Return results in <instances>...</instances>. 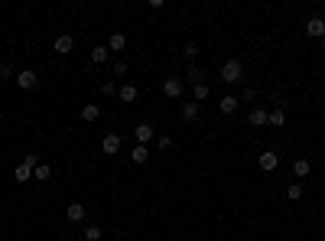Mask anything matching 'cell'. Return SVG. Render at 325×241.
Instances as JSON below:
<instances>
[{
	"instance_id": "1",
	"label": "cell",
	"mask_w": 325,
	"mask_h": 241,
	"mask_svg": "<svg viewBox=\"0 0 325 241\" xmlns=\"http://www.w3.org/2000/svg\"><path fill=\"white\" fill-rule=\"evenodd\" d=\"M241 75H244V66H241V59H228L225 66H221V82H225V85H238Z\"/></svg>"
},
{
	"instance_id": "2",
	"label": "cell",
	"mask_w": 325,
	"mask_h": 241,
	"mask_svg": "<svg viewBox=\"0 0 325 241\" xmlns=\"http://www.w3.org/2000/svg\"><path fill=\"white\" fill-rule=\"evenodd\" d=\"M162 95H166V98H179V95H182V78L179 75L162 78Z\"/></svg>"
},
{
	"instance_id": "3",
	"label": "cell",
	"mask_w": 325,
	"mask_h": 241,
	"mask_svg": "<svg viewBox=\"0 0 325 241\" xmlns=\"http://www.w3.org/2000/svg\"><path fill=\"white\" fill-rule=\"evenodd\" d=\"M306 36H312V39H322L325 36V20L322 17H309V20H306Z\"/></svg>"
},
{
	"instance_id": "4",
	"label": "cell",
	"mask_w": 325,
	"mask_h": 241,
	"mask_svg": "<svg viewBox=\"0 0 325 241\" xmlns=\"http://www.w3.org/2000/svg\"><path fill=\"white\" fill-rule=\"evenodd\" d=\"M276 163H280V156L273 154V150H263V154L257 156V166L263 170V173H273V170H276Z\"/></svg>"
},
{
	"instance_id": "5",
	"label": "cell",
	"mask_w": 325,
	"mask_h": 241,
	"mask_svg": "<svg viewBox=\"0 0 325 241\" xmlns=\"http://www.w3.org/2000/svg\"><path fill=\"white\" fill-rule=\"evenodd\" d=\"M16 85H20L23 91H30V88L39 85V78H36V72H32V69H23V72H16Z\"/></svg>"
},
{
	"instance_id": "6",
	"label": "cell",
	"mask_w": 325,
	"mask_h": 241,
	"mask_svg": "<svg viewBox=\"0 0 325 241\" xmlns=\"http://www.w3.org/2000/svg\"><path fill=\"white\" fill-rule=\"evenodd\" d=\"M101 150H104L108 156H114V154L120 150V137H117V134H104V140H101Z\"/></svg>"
},
{
	"instance_id": "7",
	"label": "cell",
	"mask_w": 325,
	"mask_h": 241,
	"mask_svg": "<svg viewBox=\"0 0 325 241\" xmlns=\"http://www.w3.org/2000/svg\"><path fill=\"white\" fill-rule=\"evenodd\" d=\"M267 118H270V111L254 108V111L247 114V124H250V127H263V124H267Z\"/></svg>"
},
{
	"instance_id": "8",
	"label": "cell",
	"mask_w": 325,
	"mask_h": 241,
	"mask_svg": "<svg viewBox=\"0 0 325 241\" xmlns=\"http://www.w3.org/2000/svg\"><path fill=\"white\" fill-rule=\"evenodd\" d=\"M72 46H75V39H72V36H68V33H62V36H55V43H52V49H55V52H72Z\"/></svg>"
},
{
	"instance_id": "9",
	"label": "cell",
	"mask_w": 325,
	"mask_h": 241,
	"mask_svg": "<svg viewBox=\"0 0 325 241\" xmlns=\"http://www.w3.org/2000/svg\"><path fill=\"white\" fill-rule=\"evenodd\" d=\"M137 143H143V147H146V143L153 140V124H146V120H143V124H137Z\"/></svg>"
},
{
	"instance_id": "10",
	"label": "cell",
	"mask_w": 325,
	"mask_h": 241,
	"mask_svg": "<svg viewBox=\"0 0 325 241\" xmlns=\"http://www.w3.org/2000/svg\"><path fill=\"white\" fill-rule=\"evenodd\" d=\"M65 215H68V222H81L85 219V206H81V202H68V206H65Z\"/></svg>"
},
{
	"instance_id": "11",
	"label": "cell",
	"mask_w": 325,
	"mask_h": 241,
	"mask_svg": "<svg viewBox=\"0 0 325 241\" xmlns=\"http://www.w3.org/2000/svg\"><path fill=\"white\" fill-rule=\"evenodd\" d=\"M238 104H241V101L234 98V95H225V98L218 101V108H221V114H234V111H238Z\"/></svg>"
},
{
	"instance_id": "12",
	"label": "cell",
	"mask_w": 325,
	"mask_h": 241,
	"mask_svg": "<svg viewBox=\"0 0 325 241\" xmlns=\"http://www.w3.org/2000/svg\"><path fill=\"white\" fill-rule=\"evenodd\" d=\"M309 170H312V163H309L306 156H299V160H292V173L299 176V179H306V176H309Z\"/></svg>"
},
{
	"instance_id": "13",
	"label": "cell",
	"mask_w": 325,
	"mask_h": 241,
	"mask_svg": "<svg viewBox=\"0 0 325 241\" xmlns=\"http://www.w3.org/2000/svg\"><path fill=\"white\" fill-rule=\"evenodd\" d=\"M130 160H133L137 166H143L146 160H150V150H146L143 143H137V147H133V154H130Z\"/></svg>"
},
{
	"instance_id": "14",
	"label": "cell",
	"mask_w": 325,
	"mask_h": 241,
	"mask_svg": "<svg viewBox=\"0 0 325 241\" xmlns=\"http://www.w3.org/2000/svg\"><path fill=\"white\" fill-rule=\"evenodd\" d=\"M13 179H16V183H30V179H32V170L26 163H20L16 170H13Z\"/></svg>"
},
{
	"instance_id": "15",
	"label": "cell",
	"mask_w": 325,
	"mask_h": 241,
	"mask_svg": "<svg viewBox=\"0 0 325 241\" xmlns=\"http://www.w3.org/2000/svg\"><path fill=\"white\" fill-rule=\"evenodd\" d=\"M267 124H273V127H283V124H286V111H283V108H273L270 118H267Z\"/></svg>"
},
{
	"instance_id": "16",
	"label": "cell",
	"mask_w": 325,
	"mask_h": 241,
	"mask_svg": "<svg viewBox=\"0 0 325 241\" xmlns=\"http://www.w3.org/2000/svg\"><path fill=\"white\" fill-rule=\"evenodd\" d=\"M108 55H111L108 46H95V49H91V62H98V66H101V62H108Z\"/></svg>"
},
{
	"instance_id": "17",
	"label": "cell",
	"mask_w": 325,
	"mask_h": 241,
	"mask_svg": "<svg viewBox=\"0 0 325 241\" xmlns=\"http://www.w3.org/2000/svg\"><path fill=\"white\" fill-rule=\"evenodd\" d=\"M98 118H101V108H98V104H85V108H81V120L91 124V120H98Z\"/></svg>"
},
{
	"instance_id": "18",
	"label": "cell",
	"mask_w": 325,
	"mask_h": 241,
	"mask_svg": "<svg viewBox=\"0 0 325 241\" xmlns=\"http://www.w3.org/2000/svg\"><path fill=\"white\" fill-rule=\"evenodd\" d=\"M49 176H52V166H49V163H39L36 170H32V179H39V183H46Z\"/></svg>"
},
{
	"instance_id": "19",
	"label": "cell",
	"mask_w": 325,
	"mask_h": 241,
	"mask_svg": "<svg viewBox=\"0 0 325 241\" xmlns=\"http://www.w3.org/2000/svg\"><path fill=\"white\" fill-rule=\"evenodd\" d=\"M127 46V36L124 33H111V43H108V49H114V52H120Z\"/></svg>"
},
{
	"instance_id": "20",
	"label": "cell",
	"mask_w": 325,
	"mask_h": 241,
	"mask_svg": "<svg viewBox=\"0 0 325 241\" xmlns=\"http://www.w3.org/2000/svg\"><path fill=\"white\" fill-rule=\"evenodd\" d=\"M195 118H198V101L182 104V120H195Z\"/></svg>"
},
{
	"instance_id": "21",
	"label": "cell",
	"mask_w": 325,
	"mask_h": 241,
	"mask_svg": "<svg viewBox=\"0 0 325 241\" xmlns=\"http://www.w3.org/2000/svg\"><path fill=\"white\" fill-rule=\"evenodd\" d=\"M117 95H120V101H127L130 104V101H137V85H124Z\"/></svg>"
},
{
	"instance_id": "22",
	"label": "cell",
	"mask_w": 325,
	"mask_h": 241,
	"mask_svg": "<svg viewBox=\"0 0 325 241\" xmlns=\"http://www.w3.org/2000/svg\"><path fill=\"white\" fill-rule=\"evenodd\" d=\"M286 199H290V202L303 199V186H299V183H290V186H286Z\"/></svg>"
},
{
	"instance_id": "23",
	"label": "cell",
	"mask_w": 325,
	"mask_h": 241,
	"mask_svg": "<svg viewBox=\"0 0 325 241\" xmlns=\"http://www.w3.org/2000/svg\"><path fill=\"white\" fill-rule=\"evenodd\" d=\"M85 241H101V228H98V225H88L85 228Z\"/></svg>"
},
{
	"instance_id": "24",
	"label": "cell",
	"mask_w": 325,
	"mask_h": 241,
	"mask_svg": "<svg viewBox=\"0 0 325 241\" xmlns=\"http://www.w3.org/2000/svg\"><path fill=\"white\" fill-rule=\"evenodd\" d=\"M189 82H195V85H198V82H202V66H189Z\"/></svg>"
},
{
	"instance_id": "25",
	"label": "cell",
	"mask_w": 325,
	"mask_h": 241,
	"mask_svg": "<svg viewBox=\"0 0 325 241\" xmlns=\"http://www.w3.org/2000/svg\"><path fill=\"white\" fill-rule=\"evenodd\" d=\"M205 98H208V85L198 82V85H195V101H205Z\"/></svg>"
},
{
	"instance_id": "26",
	"label": "cell",
	"mask_w": 325,
	"mask_h": 241,
	"mask_svg": "<svg viewBox=\"0 0 325 241\" xmlns=\"http://www.w3.org/2000/svg\"><path fill=\"white\" fill-rule=\"evenodd\" d=\"M195 55H198V43H192V39H189V43H185V59L192 62Z\"/></svg>"
},
{
	"instance_id": "27",
	"label": "cell",
	"mask_w": 325,
	"mask_h": 241,
	"mask_svg": "<svg viewBox=\"0 0 325 241\" xmlns=\"http://www.w3.org/2000/svg\"><path fill=\"white\" fill-rule=\"evenodd\" d=\"M0 78H3V82H7V78H16V75H13V66H10V62H3V66H0Z\"/></svg>"
},
{
	"instance_id": "28",
	"label": "cell",
	"mask_w": 325,
	"mask_h": 241,
	"mask_svg": "<svg viewBox=\"0 0 325 241\" xmlns=\"http://www.w3.org/2000/svg\"><path fill=\"white\" fill-rule=\"evenodd\" d=\"M23 163L30 166V170H36V166H39V156H36V154H26V156H23Z\"/></svg>"
},
{
	"instance_id": "29",
	"label": "cell",
	"mask_w": 325,
	"mask_h": 241,
	"mask_svg": "<svg viewBox=\"0 0 325 241\" xmlns=\"http://www.w3.org/2000/svg\"><path fill=\"white\" fill-rule=\"evenodd\" d=\"M156 147H160V150H169V147H173V137H166V134H162L160 140H156Z\"/></svg>"
},
{
	"instance_id": "30",
	"label": "cell",
	"mask_w": 325,
	"mask_h": 241,
	"mask_svg": "<svg viewBox=\"0 0 325 241\" xmlns=\"http://www.w3.org/2000/svg\"><path fill=\"white\" fill-rule=\"evenodd\" d=\"M101 91H104V95H117V85H114V82H104Z\"/></svg>"
},
{
	"instance_id": "31",
	"label": "cell",
	"mask_w": 325,
	"mask_h": 241,
	"mask_svg": "<svg viewBox=\"0 0 325 241\" xmlns=\"http://www.w3.org/2000/svg\"><path fill=\"white\" fill-rule=\"evenodd\" d=\"M114 75H127V62H114Z\"/></svg>"
},
{
	"instance_id": "32",
	"label": "cell",
	"mask_w": 325,
	"mask_h": 241,
	"mask_svg": "<svg viewBox=\"0 0 325 241\" xmlns=\"http://www.w3.org/2000/svg\"><path fill=\"white\" fill-rule=\"evenodd\" d=\"M257 98V88H244V101H254Z\"/></svg>"
}]
</instances>
